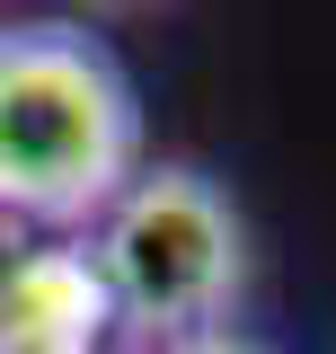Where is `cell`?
Instances as JSON below:
<instances>
[{"mask_svg":"<svg viewBox=\"0 0 336 354\" xmlns=\"http://www.w3.org/2000/svg\"><path fill=\"white\" fill-rule=\"evenodd\" d=\"M142 115L124 71L71 27L0 36V204L27 221H80L133 186Z\"/></svg>","mask_w":336,"mask_h":354,"instance_id":"obj_1","label":"cell"},{"mask_svg":"<svg viewBox=\"0 0 336 354\" xmlns=\"http://www.w3.org/2000/svg\"><path fill=\"white\" fill-rule=\"evenodd\" d=\"M239 213L195 169H151L106 204L97 274L115 292V319H142L160 337H204L239 292Z\"/></svg>","mask_w":336,"mask_h":354,"instance_id":"obj_2","label":"cell"},{"mask_svg":"<svg viewBox=\"0 0 336 354\" xmlns=\"http://www.w3.org/2000/svg\"><path fill=\"white\" fill-rule=\"evenodd\" d=\"M115 328V292L97 248H27L0 274V354H97Z\"/></svg>","mask_w":336,"mask_h":354,"instance_id":"obj_3","label":"cell"},{"mask_svg":"<svg viewBox=\"0 0 336 354\" xmlns=\"http://www.w3.org/2000/svg\"><path fill=\"white\" fill-rule=\"evenodd\" d=\"M168 354H256L248 337H230V328H204V337H177Z\"/></svg>","mask_w":336,"mask_h":354,"instance_id":"obj_4","label":"cell"}]
</instances>
